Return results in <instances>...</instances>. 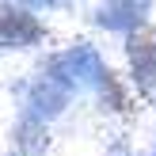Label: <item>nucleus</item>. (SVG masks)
Listing matches in <instances>:
<instances>
[{
    "mask_svg": "<svg viewBox=\"0 0 156 156\" xmlns=\"http://www.w3.org/2000/svg\"><path fill=\"white\" fill-rule=\"evenodd\" d=\"M34 34H38V27L23 12L0 8V42H19V38H34Z\"/></svg>",
    "mask_w": 156,
    "mask_h": 156,
    "instance_id": "nucleus-1",
    "label": "nucleus"
}]
</instances>
